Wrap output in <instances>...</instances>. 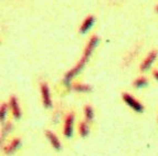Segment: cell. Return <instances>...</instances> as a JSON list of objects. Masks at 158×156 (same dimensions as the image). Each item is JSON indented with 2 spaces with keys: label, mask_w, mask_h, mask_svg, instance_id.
<instances>
[{
  "label": "cell",
  "mask_w": 158,
  "mask_h": 156,
  "mask_svg": "<svg viewBox=\"0 0 158 156\" xmlns=\"http://www.w3.org/2000/svg\"><path fill=\"white\" fill-rule=\"evenodd\" d=\"M153 77L158 81V70H154V71H153Z\"/></svg>",
  "instance_id": "obj_16"
},
{
  "label": "cell",
  "mask_w": 158,
  "mask_h": 156,
  "mask_svg": "<svg viewBox=\"0 0 158 156\" xmlns=\"http://www.w3.org/2000/svg\"><path fill=\"white\" fill-rule=\"evenodd\" d=\"M89 133H90V123L83 120L79 123V134L82 137H86Z\"/></svg>",
  "instance_id": "obj_13"
},
{
  "label": "cell",
  "mask_w": 158,
  "mask_h": 156,
  "mask_svg": "<svg viewBox=\"0 0 158 156\" xmlns=\"http://www.w3.org/2000/svg\"><path fill=\"white\" fill-rule=\"evenodd\" d=\"M74 121H75V115L73 112H69L64 117L63 124V135L66 138H71L73 136L74 132Z\"/></svg>",
  "instance_id": "obj_3"
},
{
  "label": "cell",
  "mask_w": 158,
  "mask_h": 156,
  "mask_svg": "<svg viewBox=\"0 0 158 156\" xmlns=\"http://www.w3.org/2000/svg\"><path fill=\"white\" fill-rule=\"evenodd\" d=\"M155 11H156V12L158 13V3H157V5L155 6Z\"/></svg>",
  "instance_id": "obj_17"
},
{
  "label": "cell",
  "mask_w": 158,
  "mask_h": 156,
  "mask_svg": "<svg viewBox=\"0 0 158 156\" xmlns=\"http://www.w3.org/2000/svg\"><path fill=\"white\" fill-rule=\"evenodd\" d=\"M98 42H100V38H98V36L96 35L91 36V38L89 39V41H87L86 45H85L84 50H83V53H82V57L79 60V62H77L72 69H70L65 74H64L63 84L65 85V86L71 87V84H72V82H73V79L77 77L82 70L84 69L85 64L87 63V61L90 60L91 56H92V53L94 52L95 48L98 47Z\"/></svg>",
  "instance_id": "obj_1"
},
{
  "label": "cell",
  "mask_w": 158,
  "mask_h": 156,
  "mask_svg": "<svg viewBox=\"0 0 158 156\" xmlns=\"http://www.w3.org/2000/svg\"><path fill=\"white\" fill-rule=\"evenodd\" d=\"M20 144H21L20 137H13L12 140L10 141V143L3 147V153H5L6 155H11V154L15 153V152L18 150Z\"/></svg>",
  "instance_id": "obj_8"
},
{
  "label": "cell",
  "mask_w": 158,
  "mask_h": 156,
  "mask_svg": "<svg viewBox=\"0 0 158 156\" xmlns=\"http://www.w3.org/2000/svg\"><path fill=\"white\" fill-rule=\"evenodd\" d=\"M83 114H84V120L87 123H92L93 120H94V110H93L92 105L90 104H86L83 108Z\"/></svg>",
  "instance_id": "obj_11"
},
{
  "label": "cell",
  "mask_w": 158,
  "mask_h": 156,
  "mask_svg": "<svg viewBox=\"0 0 158 156\" xmlns=\"http://www.w3.org/2000/svg\"><path fill=\"white\" fill-rule=\"evenodd\" d=\"M44 133H45V136H47L48 141H49V142L51 143V145H52V147L54 148V150H56V151H60L61 142H60V140H59L58 136L50 130H45Z\"/></svg>",
  "instance_id": "obj_9"
},
{
  "label": "cell",
  "mask_w": 158,
  "mask_h": 156,
  "mask_svg": "<svg viewBox=\"0 0 158 156\" xmlns=\"http://www.w3.org/2000/svg\"><path fill=\"white\" fill-rule=\"evenodd\" d=\"M8 110H10V108H9V104L6 103V102H2V103H1V106H0V121L2 122V123L6 120L7 113H8Z\"/></svg>",
  "instance_id": "obj_14"
},
{
  "label": "cell",
  "mask_w": 158,
  "mask_h": 156,
  "mask_svg": "<svg viewBox=\"0 0 158 156\" xmlns=\"http://www.w3.org/2000/svg\"><path fill=\"white\" fill-rule=\"evenodd\" d=\"M148 84V79L145 75H140V77L136 78V79L133 81L132 85L135 89H143Z\"/></svg>",
  "instance_id": "obj_12"
},
{
  "label": "cell",
  "mask_w": 158,
  "mask_h": 156,
  "mask_svg": "<svg viewBox=\"0 0 158 156\" xmlns=\"http://www.w3.org/2000/svg\"><path fill=\"white\" fill-rule=\"evenodd\" d=\"M12 130H13V125L11 122L5 123V125H3L2 129H1V140H3V136L6 137V135L8 134V133H10Z\"/></svg>",
  "instance_id": "obj_15"
},
{
  "label": "cell",
  "mask_w": 158,
  "mask_h": 156,
  "mask_svg": "<svg viewBox=\"0 0 158 156\" xmlns=\"http://www.w3.org/2000/svg\"><path fill=\"white\" fill-rule=\"evenodd\" d=\"M95 23V17L93 15H89L87 17H85L84 20L82 21L81 26H80V33L81 35H85L86 32H89L91 30L93 26Z\"/></svg>",
  "instance_id": "obj_7"
},
{
  "label": "cell",
  "mask_w": 158,
  "mask_h": 156,
  "mask_svg": "<svg viewBox=\"0 0 158 156\" xmlns=\"http://www.w3.org/2000/svg\"><path fill=\"white\" fill-rule=\"evenodd\" d=\"M40 93H41L43 106L45 108H51L52 106V99H51L50 89H49V85L47 82H40Z\"/></svg>",
  "instance_id": "obj_5"
},
{
  "label": "cell",
  "mask_w": 158,
  "mask_h": 156,
  "mask_svg": "<svg viewBox=\"0 0 158 156\" xmlns=\"http://www.w3.org/2000/svg\"><path fill=\"white\" fill-rule=\"evenodd\" d=\"M70 89L77 93H90L92 91V86L90 84H84L80 82H72Z\"/></svg>",
  "instance_id": "obj_10"
},
{
  "label": "cell",
  "mask_w": 158,
  "mask_h": 156,
  "mask_svg": "<svg viewBox=\"0 0 158 156\" xmlns=\"http://www.w3.org/2000/svg\"><path fill=\"white\" fill-rule=\"evenodd\" d=\"M9 108L11 111V115L15 120H20L22 115L21 108H20V103H19V100L16 95H11L9 99Z\"/></svg>",
  "instance_id": "obj_6"
},
{
  "label": "cell",
  "mask_w": 158,
  "mask_h": 156,
  "mask_svg": "<svg viewBox=\"0 0 158 156\" xmlns=\"http://www.w3.org/2000/svg\"><path fill=\"white\" fill-rule=\"evenodd\" d=\"M121 95H122V100L124 101V103L132 108L133 111L137 112V113H143V112H144L145 106L143 105V103L139 100H137L136 98H134L131 93L122 92Z\"/></svg>",
  "instance_id": "obj_2"
},
{
  "label": "cell",
  "mask_w": 158,
  "mask_h": 156,
  "mask_svg": "<svg viewBox=\"0 0 158 156\" xmlns=\"http://www.w3.org/2000/svg\"><path fill=\"white\" fill-rule=\"evenodd\" d=\"M157 56H158V51L156 49H153L152 51L148 52L147 56L144 58V60L142 61V63L139 65V71L140 72H146L152 68L153 63L156 61L157 59Z\"/></svg>",
  "instance_id": "obj_4"
}]
</instances>
